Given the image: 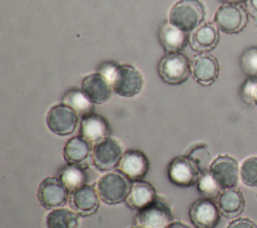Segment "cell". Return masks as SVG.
Returning <instances> with one entry per match:
<instances>
[{
	"instance_id": "obj_8",
	"label": "cell",
	"mask_w": 257,
	"mask_h": 228,
	"mask_svg": "<svg viewBox=\"0 0 257 228\" xmlns=\"http://www.w3.org/2000/svg\"><path fill=\"white\" fill-rule=\"evenodd\" d=\"M209 173L222 190L234 188L240 177L237 161L229 155H219L210 165Z\"/></svg>"
},
{
	"instance_id": "obj_25",
	"label": "cell",
	"mask_w": 257,
	"mask_h": 228,
	"mask_svg": "<svg viewBox=\"0 0 257 228\" xmlns=\"http://www.w3.org/2000/svg\"><path fill=\"white\" fill-rule=\"evenodd\" d=\"M60 180L71 193L72 191L85 184L86 174L83 168L68 164L60 171Z\"/></svg>"
},
{
	"instance_id": "obj_21",
	"label": "cell",
	"mask_w": 257,
	"mask_h": 228,
	"mask_svg": "<svg viewBox=\"0 0 257 228\" xmlns=\"http://www.w3.org/2000/svg\"><path fill=\"white\" fill-rule=\"evenodd\" d=\"M159 40L167 53H176L185 48L188 37L171 22H164L159 29Z\"/></svg>"
},
{
	"instance_id": "obj_19",
	"label": "cell",
	"mask_w": 257,
	"mask_h": 228,
	"mask_svg": "<svg viewBox=\"0 0 257 228\" xmlns=\"http://www.w3.org/2000/svg\"><path fill=\"white\" fill-rule=\"evenodd\" d=\"M110 129L104 118L97 114L89 113L81 118L80 136L89 143H97L98 141L109 136Z\"/></svg>"
},
{
	"instance_id": "obj_27",
	"label": "cell",
	"mask_w": 257,
	"mask_h": 228,
	"mask_svg": "<svg viewBox=\"0 0 257 228\" xmlns=\"http://www.w3.org/2000/svg\"><path fill=\"white\" fill-rule=\"evenodd\" d=\"M188 157L197 165L201 173L209 171L211 165V154L208 147L204 144H200L191 149Z\"/></svg>"
},
{
	"instance_id": "obj_2",
	"label": "cell",
	"mask_w": 257,
	"mask_h": 228,
	"mask_svg": "<svg viewBox=\"0 0 257 228\" xmlns=\"http://www.w3.org/2000/svg\"><path fill=\"white\" fill-rule=\"evenodd\" d=\"M131 187V180L120 172H107L97 180L95 188L102 202L116 205L126 200Z\"/></svg>"
},
{
	"instance_id": "obj_14",
	"label": "cell",
	"mask_w": 257,
	"mask_h": 228,
	"mask_svg": "<svg viewBox=\"0 0 257 228\" xmlns=\"http://www.w3.org/2000/svg\"><path fill=\"white\" fill-rule=\"evenodd\" d=\"M99 199L96 188L84 184L71 192L69 203L75 213L85 217L94 214L98 210Z\"/></svg>"
},
{
	"instance_id": "obj_12",
	"label": "cell",
	"mask_w": 257,
	"mask_h": 228,
	"mask_svg": "<svg viewBox=\"0 0 257 228\" xmlns=\"http://www.w3.org/2000/svg\"><path fill=\"white\" fill-rule=\"evenodd\" d=\"M189 216L196 228H215L220 221V210L210 198H202L191 205Z\"/></svg>"
},
{
	"instance_id": "obj_1",
	"label": "cell",
	"mask_w": 257,
	"mask_h": 228,
	"mask_svg": "<svg viewBox=\"0 0 257 228\" xmlns=\"http://www.w3.org/2000/svg\"><path fill=\"white\" fill-rule=\"evenodd\" d=\"M205 15V7L200 0H180L171 9L170 22L187 33L199 27Z\"/></svg>"
},
{
	"instance_id": "obj_11",
	"label": "cell",
	"mask_w": 257,
	"mask_h": 228,
	"mask_svg": "<svg viewBox=\"0 0 257 228\" xmlns=\"http://www.w3.org/2000/svg\"><path fill=\"white\" fill-rule=\"evenodd\" d=\"M69 190L56 177H47L41 181L37 191V198L40 204L47 209L56 208L66 203Z\"/></svg>"
},
{
	"instance_id": "obj_16",
	"label": "cell",
	"mask_w": 257,
	"mask_h": 228,
	"mask_svg": "<svg viewBox=\"0 0 257 228\" xmlns=\"http://www.w3.org/2000/svg\"><path fill=\"white\" fill-rule=\"evenodd\" d=\"M81 90L92 104H102L112 94L111 84L98 72L89 74L82 79Z\"/></svg>"
},
{
	"instance_id": "obj_4",
	"label": "cell",
	"mask_w": 257,
	"mask_h": 228,
	"mask_svg": "<svg viewBox=\"0 0 257 228\" xmlns=\"http://www.w3.org/2000/svg\"><path fill=\"white\" fill-rule=\"evenodd\" d=\"M214 22L220 31L226 34H237L246 27L248 14L240 4H224L217 9Z\"/></svg>"
},
{
	"instance_id": "obj_35",
	"label": "cell",
	"mask_w": 257,
	"mask_h": 228,
	"mask_svg": "<svg viewBox=\"0 0 257 228\" xmlns=\"http://www.w3.org/2000/svg\"><path fill=\"white\" fill-rule=\"evenodd\" d=\"M222 2H224L225 4H240L246 0H220Z\"/></svg>"
},
{
	"instance_id": "obj_20",
	"label": "cell",
	"mask_w": 257,
	"mask_h": 228,
	"mask_svg": "<svg viewBox=\"0 0 257 228\" xmlns=\"http://www.w3.org/2000/svg\"><path fill=\"white\" fill-rule=\"evenodd\" d=\"M217 205L224 217L236 218L244 210L245 199L242 192L238 189H224L217 197Z\"/></svg>"
},
{
	"instance_id": "obj_34",
	"label": "cell",
	"mask_w": 257,
	"mask_h": 228,
	"mask_svg": "<svg viewBox=\"0 0 257 228\" xmlns=\"http://www.w3.org/2000/svg\"><path fill=\"white\" fill-rule=\"evenodd\" d=\"M166 228H191V227L180 221H174V222H171Z\"/></svg>"
},
{
	"instance_id": "obj_28",
	"label": "cell",
	"mask_w": 257,
	"mask_h": 228,
	"mask_svg": "<svg viewBox=\"0 0 257 228\" xmlns=\"http://www.w3.org/2000/svg\"><path fill=\"white\" fill-rule=\"evenodd\" d=\"M240 66L247 77L257 79V46L249 47L242 53Z\"/></svg>"
},
{
	"instance_id": "obj_23",
	"label": "cell",
	"mask_w": 257,
	"mask_h": 228,
	"mask_svg": "<svg viewBox=\"0 0 257 228\" xmlns=\"http://www.w3.org/2000/svg\"><path fill=\"white\" fill-rule=\"evenodd\" d=\"M47 228H78V214L66 208H56L46 215Z\"/></svg>"
},
{
	"instance_id": "obj_3",
	"label": "cell",
	"mask_w": 257,
	"mask_h": 228,
	"mask_svg": "<svg viewBox=\"0 0 257 228\" xmlns=\"http://www.w3.org/2000/svg\"><path fill=\"white\" fill-rule=\"evenodd\" d=\"M158 73L161 79L170 85H179L187 81L191 74V63L180 53H168L158 64Z\"/></svg>"
},
{
	"instance_id": "obj_37",
	"label": "cell",
	"mask_w": 257,
	"mask_h": 228,
	"mask_svg": "<svg viewBox=\"0 0 257 228\" xmlns=\"http://www.w3.org/2000/svg\"><path fill=\"white\" fill-rule=\"evenodd\" d=\"M131 228H144V227H142V226H140V225H137V226H133V227H131Z\"/></svg>"
},
{
	"instance_id": "obj_10",
	"label": "cell",
	"mask_w": 257,
	"mask_h": 228,
	"mask_svg": "<svg viewBox=\"0 0 257 228\" xmlns=\"http://www.w3.org/2000/svg\"><path fill=\"white\" fill-rule=\"evenodd\" d=\"M201 175V171L188 155L174 158L169 165V179L179 187H190L196 184Z\"/></svg>"
},
{
	"instance_id": "obj_36",
	"label": "cell",
	"mask_w": 257,
	"mask_h": 228,
	"mask_svg": "<svg viewBox=\"0 0 257 228\" xmlns=\"http://www.w3.org/2000/svg\"><path fill=\"white\" fill-rule=\"evenodd\" d=\"M254 105L257 107V87L255 90V95H254Z\"/></svg>"
},
{
	"instance_id": "obj_18",
	"label": "cell",
	"mask_w": 257,
	"mask_h": 228,
	"mask_svg": "<svg viewBox=\"0 0 257 228\" xmlns=\"http://www.w3.org/2000/svg\"><path fill=\"white\" fill-rule=\"evenodd\" d=\"M218 42L219 32L212 23H202L189 36L191 48L197 52L211 51L217 46Z\"/></svg>"
},
{
	"instance_id": "obj_6",
	"label": "cell",
	"mask_w": 257,
	"mask_h": 228,
	"mask_svg": "<svg viewBox=\"0 0 257 228\" xmlns=\"http://www.w3.org/2000/svg\"><path fill=\"white\" fill-rule=\"evenodd\" d=\"M122 154L120 143L108 136L93 144L91 157L94 166L98 170L106 172L117 167Z\"/></svg>"
},
{
	"instance_id": "obj_17",
	"label": "cell",
	"mask_w": 257,
	"mask_h": 228,
	"mask_svg": "<svg viewBox=\"0 0 257 228\" xmlns=\"http://www.w3.org/2000/svg\"><path fill=\"white\" fill-rule=\"evenodd\" d=\"M90 153H92L90 143L82 136L70 138L63 148L65 161L70 165H76L83 169L89 166Z\"/></svg>"
},
{
	"instance_id": "obj_31",
	"label": "cell",
	"mask_w": 257,
	"mask_h": 228,
	"mask_svg": "<svg viewBox=\"0 0 257 228\" xmlns=\"http://www.w3.org/2000/svg\"><path fill=\"white\" fill-rule=\"evenodd\" d=\"M119 65L115 64L114 62H105L102 63L98 68V73L101 74L110 84L112 82V79L117 71Z\"/></svg>"
},
{
	"instance_id": "obj_13",
	"label": "cell",
	"mask_w": 257,
	"mask_h": 228,
	"mask_svg": "<svg viewBox=\"0 0 257 228\" xmlns=\"http://www.w3.org/2000/svg\"><path fill=\"white\" fill-rule=\"evenodd\" d=\"M149 159L140 150L130 149L123 152L117 170L132 182L143 180L149 171Z\"/></svg>"
},
{
	"instance_id": "obj_26",
	"label": "cell",
	"mask_w": 257,
	"mask_h": 228,
	"mask_svg": "<svg viewBox=\"0 0 257 228\" xmlns=\"http://www.w3.org/2000/svg\"><path fill=\"white\" fill-rule=\"evenodd\" d=\"M240 178L248 187H257V157L245 159L240 165Z\"/></svg>"
},
{
	"instance_id": "obj_24",
	"label": "cell",
	"mask_w": 257,
	"mask_h": 228,
	"mask_svg": "<svg viewBox=\"0 0 257 228\" xmlns=\"http://www.w3.org/2000/svg\"><path fill=\"white\" fill-rule=\"evenodd\" d=\"M62 102L72 108L81 117L91 113L93 106L81 89H72L67 91L62 98Z\"/></svg>"
},
{
	"instance_id": "obj_29",
	"label": "cell",
	"mask_w": 257,
	"mask_h": 228,
	"mask_svg": "<svg viewBox=\"0 0 257 228\" xmlns=\"http://www.w3.org/2000/svg\"><path fill=\"white\" fill-rule=\"evenodd\" d=\"M197 185H198L199 192H201L203 195L207 196L208 198L218 197L222 191V189L214 180V178L211 176L209 171L206 173H203L200 176L197 182Z\"/></svg>"
},
{
	"instance_id": "obj_30",
	"label": "cell",
	"mask_w": 257,
	"mask_h": 228,
	"mask_svg": "<svg viewBox=\"0 0 257 228\" xmlns=\"http://www.w3.org/2000/svg\"><path fill=\"white\" fill-rule=\"evenodd\" d=\"M256 87H257V79H254V78L248 77L243 83L240 90V95L242 100L246 104L254 105V95H255Z\"/></svg>"
},
{
	"instance_id": "obj_32",
	"label": "cell",
	"mask_w": 257,
	"mask_h": 228,
	"mask_svg": "<svg viewBox=\"0 0 257 228\" xmlns=\"http://www.w3.org/2000/svg\"><path fill=\"white\" fill-rule=\"evenodd\" d=\"M227 228H257V224L248 218H236L228 224Z\"/></svg>"
},
{
	"instance_id": "obj_7",
	"label": "cell",
	"mask_w": 257,
	"mask_h": 228,
	"mask_svg": "<svg viewBox=\"0 0 257 228\" xmlns=\"http://www.w3.org/2000/svg\"><path fill=\"white\" fill-rule=\"evenodd\" d=\"M143 77L138 69L130 64L119 65L112 79L111 86L114 93L130 98L138 95L143 87Z\"/></svg>"
},
{
	"instance_id": "obj_33",
	"label": "cell",
	"mask_w": 257,
	"mask_h": 228,
	"mask_svg": "<svg viewBox=\"0 0 257 228\" xmlns=\"http://www.w3.org/2000/svg\"><path fill=\"white\" fill-rule=\"evenodd\" d=\"M246 6L248 12L254 18L255 23L257 24V0H246Z\"/></svg>"
},
{
	"instance_id": "obj_5",
	"label": "cell",
	"mask_w": 257,
	"mask_h": 228,
	"mask_svg": "<svg viewBox=\"0 0 257 228\" xmlns=\"http://www.w3.org/2000/svg\"><path fill=\"white\" fill-rule=\"evenodd\" d=\"M172 218L170 206L158 196L151 203L138 210L136 216L138 225L144 228H166L172 222Z\"/></svg>"
},
{
	"instance_id": "obj_15",
	"label": "cell",
	"mask_w": 257,
	"mask_h": 228,
	"mask_svg": "<svg viewBox=\"0 0 257 228\" xmlns=\"http://www.w3.org/2000/svg\"><path fill=\"white\" fill-rule=\"evenodd\" d=\"M191 74L196 82L208 86L213 84L219 75L217 59L207 53L197 55L191 63Z\"/></svg>"
},
{
	"instance_id": "obj_9",
	"label": "cell",
	"mask_w": 257,
	"mask_h": 228,
	"mask_svg": "<svg viewBox=\"0 0 257 228\" xmlns=\"http://www.w3.org/2000/svg\"><path fill=\"white\" fill-rule=\"evenodd\" d=\"M46 124L56 135L66 136L71 134L78 124V114L65 104L53 106L47 113Z\"/></svg>"
},
{
	"instance_id": "obj_22",
	"label": "cell",
	"mask_w": 257,
	"mask_h": 228,
	"mask_svg": "<svg viewBox=\"0 0 257 228\" xmlns=\"http://www.w3.org/2000/svg\"><path fill=\"white\" fill-rule=\"evenodd\" d=\"M157 197L156 190L150 183L139 180L132 183L130 193L126 197V205L135 210H140Z\"/></svg>"
}]
</instances>
